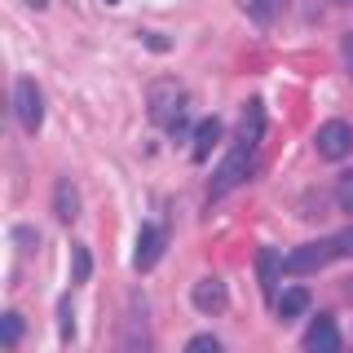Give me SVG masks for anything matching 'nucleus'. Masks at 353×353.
I'll return each instance as SVG.
<instances>
[{"instance_id": "obj_1", "label": "nucleus", "mask_w": 353, "mask_h": 353, "mask_svg": "<svg viewBox=\"0 0 353 353\" xmlns=\"http://www.w3.org/2000/svg\"><path fill=\"white\" fill-rule=\"evenodd\" d=\"M150 119L159 128H168V132H181V124H185V88L172 84V80L154 84L150 88Z\"/></svg>"}, {"instance_id": "obj_2", "label": "nucleus", "mask_w": 353, "mask_h": 353, "mask_svg": "<svg viewBox=\"0 0 353 353\" xmlns=\"http://www.w3.org/2000/svg\"><path fill=\"white\" fill-rule=\"evenodd\" d=\"M252 168H256V150H252V146H243V141H234V150H230V159L216 168L212 185H208V194H212V199L230 194L234 185H243V181L252 176Z\"/></svg>"}, {"instance_id": "obj_3", "label": "nucleus", "mask_w": 353, "mask_h": 353, "mask_svg": "<svg viewBox=\"0 0 353 353\" xmlns=\"http://www.w3.org/2000/svg\"><path fill=\"white\" fill-rule=\"evenodd\" d=\"M314 150L323 154L327 163L349 159V150H353V124H349V119H327V124L314 132Z\"/></svg>"}, {"instance_id": "obj_4", "label": "nucleus", "mask_w": 353, "mask_h": 353, "mask_svg": "<svg viewBox=\"0 0 353 353\" xmlns=\"http://www.w3.org/2000/svg\"><path fill=\"white\" fill-rule=\"evenodd\" d=\"M336 256H345V252H340V239L305 243V248L287 252V274H314V270H323V265H327V261H336Z\"/></svg>"}, {"instance_id": "obj_5", "label": "nucleus", "mask_w": 353, "mask_h": 353, "mask_svg": "<svg viewBox=\"0 0 353 353\" xmlns=\"http://www.w3.org/2000/svg\"><path fill=\"white\" fill-rule=\"evenodd\" d=\"M14 110H18V124L27 132H36L44 124V93L36 80H18L14 84Z\"/></svg>"}, {"instance_id": "obj_6", "label": "nucleus", "mask_w": 353, "mask_h": 353, "mask_svg": "<svg viewBox=\"0 0 353 353\" xmlns=\"http://www.w3.org/2000/svg\"><path fill=\"white\" fill-rule=\"evenodd\" d=\"M163 248H168V234H163L159 225H141L137 252H132V265H137V274L154 270V265H159V256H163Z\"/></svg>"}, {"instance_id": "obj_7", "label": "nucleus", "mask_w": 353, "mask_h": 353, "mask_svg": "<svg viewBox=\"0 0 353 353\" xmlns=\"http://www.w3.org/2000/svg\"><path fill=\"white\" fill-rule=\"evenodd\" d=\"M305 353H340V327L331 314H318L305 331Z\"/></svg>"}, {"instance_id": "obj_8", "label": "nucleus", "mask_w": 353, "mask_h": 353, "mask_svg": "<svg viewBox=\"0 0 353 353\" xmlns=\"http://www.w3.org/2000/svg\"><path fill=\"white\" fill-rule=\"evenodd\" d=\"M287 270V256H279L274 248H261L256 252V283H261V292H265V301H279V274Z\"/></svg>"}, {"instance_id": "obj_9", "label": "nucleus", "mask_w": 353, "mask_h": 353, "mask_svg": "<svg viewBox=\"0 0 353 353\" xmlns=\"http://www.w3.org/2000/svg\"><path fill=\"white\" fill-rule=\"evenodd\" d=\"M53 212H58L62 225L80 221V190H75L71 176H58V185H53Z\"/></svg>"}, {"instance_id": "obj_10", "label": "nucleus", "mask_w": 353, "mask_h": 353, "mask_svg": "<svg viewBox=\"0 0 353 353\" xmlns=\"http://www.w3.org/2000/svg\"><path fill=\"white\" fill-rule=\"evenodd\" d=\"M190 301H194L199 314H221L230 296H225V283H221V279H203V283H194V296H190Z\"/></svg>"}, {"instance_id": "obj_11", "label": "nucleus", "mask_w": 353, "mask_h": 353, "mask_svg": "<svg viewBox=\"0 0 353 353\" xmlns=\"http://www.w3.org/2000/svg\"><path fill=\"white\" fill-rule=\"evenodd\" d=\"M115 353H150V331H146L141 318H124L119 340H115Z\"/></svg>"}, {"instance_id": "obj_12", "label": "nucleus", "mask_w": 353, "mask_h": 353, "mask_svg": "<svg viewBox=\"0 0 353 353\" xmlns=\"http://www.w3.org/2000/svg\"><path fill=\"white\" fill-rule=\"evenodd\" d=\"M261 137H265V106L256 102V97H252L248 110H243V124H239V141L256 150V146H261Z\"/></svg>"}, {"instance_id": "obj_13", "label": "nucleus", "mask_w": 353, "mask_h": 353, "mask_svg": "<svg viewBox=\"0 0 353 353\" xmlns=\"http://www.w3.org/2000/svg\"><path fill=\"white\" fill-rule=\"evenodd\" d=\"M216 141H221V119H203V124L194 128V146H190V159H194V163H203L208 154L216 150Z\"/></svg>"}, {"instance_id": "obj_14", "label": "nucleus", "mask_w": 353, "mask_h": 353, "mask_svg": "<svg viewBox=\"0 0 353 353\" xmlns=\"http://www.w3.org/2000/svg\"><path fill=\"white\" fill-rule=\"evenodd\" d=\"M274 309H279L283 323H292V318H301L305 309H309V292H305V287H287V292H279Z\"/></svg>"}, {"instance_id": "obj_15", "label": "nucleus", "mask_w": 353, "mask_h": 353, "mask_svg": "<svg viewBox=\"0 0 353 353\" xmlns=\"http://www.w3.org/2000/svg\"><path fill=\"white\" fill-rule=\"evenodd\" d=\"M88 274H93V252L84 248H71V283H88Z\"/></svg>"}, {"instance_id": "obj_16", "label": "nucleus", "mask_w": 353, "mask_h": 353, "mask_svg": "<svg viewBox=\"0 0 353 353\" xmlns=\"http://www.w3.org/2000/svg\"><path fill=\"white\" fill-rule=\"evenodd\" d=\"M248 14H252V22L270 27V22L283 14V0H248Z\"/></svg>"}, {"instance_id": "obj_17", "label": "nucleus", "mask_w": 353, "mask_h": 353, "mask_svg": "<svg viewBox=\"0 0 353 353\" xmlns=\"http://www.w3.org/2000/svg\"><path fill=\"white\" fill-rule=\"evenodd\" d=\"M0 340H5V349H14L22 340V314H14V309L5 314V323H0Z\"/></svg>"}, {"instance_id": "obj_18", "label": "nucleus", "mask_w": 353, "mask_h": 353, "mask_svg": "<svg viewBox=\"0 0 353 353\" xmlns=\"http://www.w3.org/2000/svg\"><path fill=\"white\" fill-rule=\"evenodd\" d=\"M336 203H340V212H353V168L336 181Z\"/></svg>"}, {"instance_id": "obj_19", "label": "nucleus", "mask_w": 353, "mask_h": 353, "mask_svg": "<svg viewBox=\"0 0 353 353\" xmlns=\"http://www.w3.org/2000/svg\"><path fill=\"white\" fill-rule=\"evenodd\" d=\"M185 353H225V349H221L216 336H190L185 340Z\"/></svg>"}, {"instance_id": "obj_20", "label": "nucleus", "mask_w": 353, "mask_h": 353, "mask_svg": "<svg viewBox=\"0 0 353 353\" xmlns=\"http://www.w3.org/2000/svg\"><path fill=\"white\" fill-rule=\"evenodd\" d=\"M141 44H146L150 53H168V49H172V40L159 36V31H146V36H141Z\"/></svg>"}, {"instance_id": "obj_21", "label": "nucleus", "mask_w": 353, "mask_h": 353, "mask_svg": "<svg viewBox=\"0 0 353 353\" xmlns=\"http://www.w3.org/2000/svg\"><path fill=\"white\" fill-rule=\"evenodd\" d=\"M340 58H345V71L353 75V31H349L345 40H340Z\"/></svg>"}, {"instance_id": "obj_22", "label": "nucleus", "mask_w": 353, "mask_h": 353, "mask_svg": "<svg viewBox=\"0 0 353 353\" xmlns=\"http://www.w3.org/2000/svg\"><path fill=\"white\" fill-rule=\"evenodd\" d=\"M14 239H18V243H27V252L40 243V234H36V230H14Z\"/></svg>"}, {"instance_id": "obj_23", "label": "nucleus", "mask_w": 353, "mask_h": 353, "mask_svg": "<svg viewBox=\"0 0 353 353\" xmlns=\"http://www.w3.org/2000/svg\"><path fill=\"white\" fill-rule=\"evenodd\" d=\"M58 327H62V340L75 336V323H71V309H66V305H62V323H58Z\"/></svg>"}, {"instance_id": "obj_24", "label": "nucleus", "mask_w": 353, "mask_h": 353, "mask_svg": "<svg viewBox=\"0 0 353 353\" xmlns=\"http://www.w3.org/2000/svg\"><path fill=\"white\" fill-rule=\"evenodd\" d=\"M340 239V252H345V256H353V225L345 230V234H336Z\"/></svg>"}, {"instance_id": "obj_25", "label": "nucleus", "mask_w": 353, "mask_h": 353, "mask_svg": "<svg viewBox=\"0 0 353 353\" xmlns=\"http://www.w3.org/2000/svg\"><path fill=\"white\" fill-rule=\"evenodd\" d=\"M27 5H31V9H44V5H49V0H27Z\"/></svg>"}, {"instance_id": "obj_26", "label": "nucleus", "mask_w": 353, "mask_h": 353, "mask_svg": "<svg viewBox=\"0 0 353 353\" xmlns=\"http://www.w3.org/2000/svg\"><path fill=\"white\" fill-rule=\"evenodd\" d=\"M336 5H353V0H336Z\"/></svg>"}, {"instance_id": "obj_27", "label": "nucleus", "mask_w": 353, "mask_h": 353, "mask_svg": "<svg viewBox=\"0 0 353 353\" xmlns=\"http://www.w3.org/2000/svg\"><path fill=\"white\" fill-rule=\"evenodd\" d=\"M106 5H119V0H106Z\"/></svg>"}]
</instances>
